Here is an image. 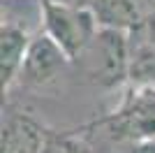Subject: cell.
Segmentation results:
<instances>
[{"instance_id": "6da1fadb", "label": "cell", "mask_w": 155, "mask_h": 153, "mask_svg": "<svg viewBox=\"0 0 155 153\" xmlns=\"http://www.w3.org/2000/svg\"><path fill=\"white\" fill-rule=\"evenodd\" d=\"M95 153H125L132 144L155 139V86H127L118 107L81 127Z\"/></svg>"}, {"instance_id": "7a4b0ae2", "label": "cell", "mask_w": 155, "mask_h": 153, "mask_svg": "<svg viewBox=\"0 0 155 153\" xmlns=\"http://www.w3.org/2000/svg\"><path fill=\"white\" fill-rule=\"evenodd\" d=\"M81 79L100 88H118L130 79V42L127 32L100 28L93 42L74 60Z\"/></svg>"}, {"instance_id": "3957f363", "label": "cell", "mask_w": 155, "mask_h": 153, "mask_svg": "<svg viewBox=\"0 0 155 153\" xmlns=\"http://www.w3.org/2000/svg\"><path fill=\"white\" fill-rule=\"evenodd\" d=\"M42 12V30L70 56L74 63L84 49L100 32V21L91 7L67 5L58 0H39Z\"/></svg>"}, {"instance_id": "277c9868", "label": "cell", "mask_w": 155, "mask_h": 153, "mask_svg": "<svg viewBox=\"0 0 155 153\" xmlns=\"http://www.w3.org/2000/svg\"><path fill=\"white\" fill-rule=\"evenodd\" d=\"M70 65H72L70 56L44 30H39L30 39L19 83L26 88H44V86L56 81Z\"/></svg>"}, {"instance_id": "5b68a950", "label": "cell", "mask_w": 155, "mask_h": 153, "mask_svg": "<svg viewBox=\"0 0 155 153\" xmlns=\"http://www.w3.org/2000/svg\"><path fill=\"white\" fill-rule=\"evenodd\" d=\"M51 127L26 111H7L2 116L0 153H44Z\"/></svg>"}, {"instance_id": "8992f818", "label": "cell", "mask_w": 155, "mask_h": 153, "mask_svg": "<svg viewBox=\"0 0 155 153\" xmlns=\"http://www.w3.org/2000/svg\"><path fill=\"white\" fill-rule=\"evenodd\" d=\"M30 39L32 35L23 25L2 19V25H0V79H2V93L5 95H9L14 86L19 83L21 67L26 60Z\"/></svg>"}, {"instance_id": "52a82bcc", "label": "cell", "mask_w": 155, "mask_h": 153, "mask_svg": "<svg viewBox=\"0 0 155 153\" xmlns=\"http://www.w3.org/2000/svg\"><path fill=\"white\" fill-rule=\"evenodd\" d=\"M155 7V0H93L91 9L95 12L102 28L132 30L139 21Z\"/></svg>"}, {"instance_id": "ba28073f", "label": "cell", "mask_w": 155, "mask_h": 153, "mask_svg": "<svg viewBox=\"0 0 155 153\" xmlns=\"http://www.w3.org/2000/svg\"><path fill=\"white\" fill-rule=\"evenodd\" d=\"M127 86H155V44H130Z\"/></svg>"}, {"instance_id": "9c48e42d", "label": "cell", "mask_w": 155, "mask_h": 153, "mask_svg": "<svg viewBox=\"0 0 155 153\" xmlns=\"http://www.w3.org/2000/svg\"><path fill=\"white\" fill-rule=\"evenodd\" d=\"M44 153H95V148L88 137L77 127V130H51Z\"/></svg>"}, {"instance_id": "30bf717a", "label": "cell", "mask_w": 155, "mask_h": 153, "mask_svg": "<svg viewBox=\"0 0 155 153\" xmlns=\"http://www.w3.org/2000/svg\"><path fill=\"white\" fill-rule=\"evenodd\" d=\"M125 153H155V139H146L139 144H132Z\"/></svg>"}, {"instance_id": "8fae6325", "label": "cell", "mask_w": 155, "mask_h": 153, "mask_svg": "<svg viewBox=\"0 0 155 153\" xmlns=\"http://www.w3.org/2000/svg\"><path fill=\"white\" fill-rule=\"evenodd\" d=\"M58 2H67V5H79V7H91L93 0H58Z\"/></svg>"}]
</instances>
